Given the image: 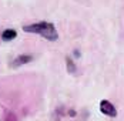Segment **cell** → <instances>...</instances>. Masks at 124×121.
Returning <instances> with one entry per match:
<instances>
[{"label":"cell","mask_w":124,"mask_h":121,"mask_svg":"<svg viewBox=\"0 0 124 121\" xmlns=\"http://www.w3.org/2000/svg\"><path fill=\"white\" fill-rule=\"evenodd\" d=\"M26 33H34L39 36L44 37L49 41H56L59 38V33L56 30V26L53 23L49 22H39V23H33V24H27L23 27Z\"/></svg>","instance_id":"1"},{"label":"cell","mask_w":124,"mask_h":121,"mask_svg":"<svg viewBox=\"0 0 124 121\" xmlns=\"http://www.w3.org/2000/svg\"><path fill=\"white\" fill-rule=\"evenodd\" d=\"M100 111H101V114H104V115H107V117H117V110L116 107L113 106L110 101H107V100H101L100 101Z\"/></svg>","instance_id":"2"},{"label":"cell","mask_w":124,"mask_h":121,"mask_svg":"<svg viewBox=\"0 0 124 121\" xmlns=\"http://www.w3.org/2000/svg\"><path fill=\"white\" fill-rule=\"evenodd\" d=\"M31 60H33V56H31V54H20V56H17V57L12 61L10 66H12L13 68H17V67H20V66H23V64L30 63Z\"/></svg>","instance_id":"3"},{"label":"cell","mask_w":124,"mask_h":121,"mask_svg":"<svg viewBox=\"0 0 124 121\" xmlns=\"http://www.w3.org/2000/svg\"><path fill=\"white\" fill-rule=\"evenodd\" d=\"M67 113H69V110L66 108V107H63V106H60V107L54 108L53 114H51V120L53 121H60L64 115H67Z\"/></svg>","instance_id":"4"},{"label":"cell","mask_w":124,"mask_h":121,"mask_svg":"<svg viewBox=\"0 0 124 121\" xmlns=\"http://www.w3.org/2000/svg\"><path fill=\"white\" fill-rule=\"evenodd\" d=\"M17 37V31L14 29H6L3 33H1V40L3 41H10L13 38Z\"/></svg>","instance_id":"5"},{"label":"cell","mask_w":124,"mask_h":121,"mask_svg":"<svg viewBox=\"0 0 124 121\" xmlns=\"http://www.w3.org/2000/svg\"><path fill=\"white\" fill-rule=\"evenodd\" d=\"M66 68H67V73L70 74H76L77 73V67H76V63L70 57H66Z\"/></svg>","instance_id":"6"}]
</instances>
